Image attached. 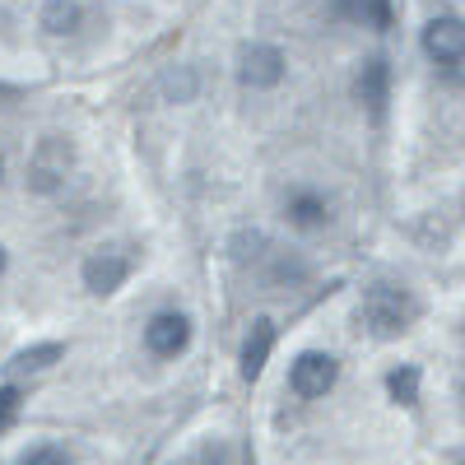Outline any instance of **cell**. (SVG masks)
Returning a JSON list of instances; mask_svg holds the SVG:
<instances>
[{"label":"cell","mask_w":465,"mask_h":465,"mask_svg":"<svg viewBox=\"0 0 465 465\" xmlns=\"http://www.w3.org/2000/svg\"><path fill=\"white\" fill-rule=\"evenodd\" d=\"M414 317H419V302H414V293L401 289V284H372V289L363 293V322H368L372 335H381V340L410 331Z\"/></svg>","instance_id":"obj_1"},{"label":"cell","mask_w":465,"mask_h":465,"mask_svg":"<svg viewBox=\"0 0 465 465\" xmlns=\"http://www.w3.org/2000/svg\"><path fill=\"white\" fill-rule=\"evenodd\" d=\"M335 377H340V363H335L331 354L307 349V354H298V363H293V372H289V386H293V396L317 401V396H326L331 386H335Z\"/></svg>","instance_id":"obj_2"},{"label":"cell","mask_w":465,"mask_h":465,"mask_svg":"<svg viewBox=\"0 0 465 465\" xmlns=\"http://www.w3.org/2000/svg\"><path fill=\"white\" fill-rule=\"evenodd\" d=\"M144 344H149V354H159V359H177L191 344V322L182 312H159L144 326Z\"/></svg>","instance_id":"obj_3"},{"label":"cell","mask_w":465,"mask_h":465,"mask_svg":"<svg viewBox=\"0 0 465 465\" xmlns=\"http://www.w3.org/2000/svg\"><path fill=\"white\" fill-rule=\"evenodd\" d=\"M423 52H429L438 65H456L465 56V24L451 19V15L433 19L429 28H423Z\"/></svg>","instance_id":"obj_4"},{"label":"cell","mask_w":465,"mask_h":465,"mask_svg":"<svg viewBox=\"0 0 465 465\" xmlns=\"http://www.w3.org/2000/svg\"><path fill=\"white\" fill-rule=\"evenodd\" d=\"M284 80V56L275 47H247L242 52V84L252 89H270Z\"/></svg>","instance_id":"obj_5"},{"label":"cell","mask_w":465,"mask_h":465,"mask_svg":"<svg viewBox=\"0 0 465 465\" xmlns=\"http://www.w3.org/2000/svg\"><path fill=\"white\" fill-rule=\"evenodd\" d=\"M131 275V265H126V256L122 252H98V256H89L84 261V284L94 289V293H112V289H122V280Z\"/></svg>","instance_id":"obj_6"},{"label":"cell","mask_w":465,"mask_h":465,"mask_svg":"<svg viewBox=\"0 0 465 465\" xmlns=\"http://www.w3.org/2000/svg\"><path fill=\"white\" fill-rule=\"evenodd\" d=\"M270 349H275V322L256 317V322H252V335H247V344H242V377H247V381H256V377L265 372Z\"/></svg>","instance_id":"obj_7"},{"label":"cell","mask_w":465,"mask_h":465,"mask_svg":"<svg viewBox=\"0 0 465 465\" xmlns=\"http://www.w3.org/2000/svg\"><path fill=\"white\" fill-rule=\"evenodd\" d=\"M331 219V210H326V201L317 196V191H298V196L289 201V223L293 228H322Z\"/></svg>","instance_id":"obj_8"},{"label":"cell","mask_w":465,"mask_h":465,"mask_svg":"<svg viewBox=\"0 0 465 465\" xmlns=\"http://www.w3.org/2000/svg\"><path fill=\"white\" fill-rule=\"evenodd\" d=\"M359 98L368 103L372 116H381V107H386V61H368V65H363V74H359Z\"/></svg>","instance_id":"obj_9"},{"label":"cell","mask_w":465,"mask_h":465,"mask_svg":"<svg viewBox=\"0 0 465 465\" xmlns=\"http://www.w3.org/2000/svg\"><path fill=\"white\" fill-rule=\"evenodd\" d=\"M61 354H65L61 344H37V349H24V354H15V368H19V372H43V368H52Z\"/></svg>","instance_id":"obj_10"},{"label":"cell","mask_w":465,"mask_h":465,"mask_svg":"<svg viewBox=\"0 0 465 465\" xmlns=\"http://www.w3.org/2000/svg\"><path fill=\"white\" fill-rule=\"evenodd\" d=\"M43 24L52 33H70L74 24H80V5H70V0H52V5L43 10Z\"/></svg>","instance_id":"obj_11"},{"label":"cell","mask_w":465,"mask_h":465,"mask_svg":"<svg viewBox=\"0 0 465 465\" xmlns=\"http://www.w3.org/2000/svg\"><path fill=\"white\" fill-rule=\"evenodd\" d=\"M386 386H391V396H396L401 405H414V401H419V372H414V368H396L391 377H386Z\"/></svg>","instance_id":"obj_12"},{"label":"cell","mask_w":465,"mask_h":465,"mask_svg":"<svg viewBox=\"0 0 465 465\" xmlns=\"http://www.w3.org/2000/svg\"><path fill=\"white\" fill-rule=\"evenodd\" d=\"M359 15H363L368 28L386 33V28H391V0H359Z\"/></svg>","instance_id":"obj_13"},{"label":"cell","mask_w":465,"mask_h":465,"mask_svg":"<svg viewBox=\"0 0 465 465\" xmlns=\"http://www.w3.org/2000/svg\"><path fill=\"white\" fill-rule=\"evenodd\" d=\"M19 405H24V396L15 391V386H0V433L19 419Z\"/></svg>","instance_id":"obj_14"},{"label":"cell","mask_w":465,"mask_h":465,"mask_svg":"<svg viewBox=\"0 0 465 465\" xmlns=\"http://www.w3.org/2000/svg\"><path fill=\"white\" fill-rule=\"evenodd\" d=\"M24 465H70V456H65L61 447H33V451L24 456Z\"/></svg>","instance_id":"obj_15"},{"label":"cell","mask_w":465,"mask_h":465,"mask_svg":"<svg viewBox=\"0 0 465 465\" xmlns=\"http://www.w3.org/2000/svg\"><path fill=\"white\" fill-rule=\"evenodd\" d=\"M0 270H5V252H0Z\"/></svg>","instance_id":"obj_16"},{"label":"cell","mask_w":465,"mask_h":465,"mask_svg":"<svg viewBox=\"0 0 465 465\" xmlns=\"http://www.w3.org/2000/svg\"><path fill=\"white\" fill-rule=\"evenodd\" d=\"M0 173H5V163H0Z\"/></svg>","instance_id":"obj_17"}]
</instances>
